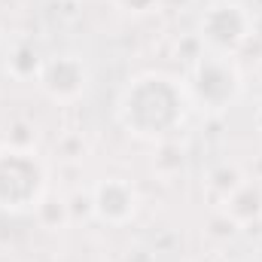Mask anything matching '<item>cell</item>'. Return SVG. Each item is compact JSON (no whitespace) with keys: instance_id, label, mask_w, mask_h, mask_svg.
<instances>
[{"instance_id":"obj_4","label":"cell","mask_w":262,"mask_h":262,"mask_svg":"<svg viewBox=\"0 0 262 262\" xmlns=\"http://www.w3.org/2000/svg\"><path fill=\"white\" fill-rule=\"evenodd\" d=\"M256 37V18L241 0H210L195 18V43L201 52L238 58Z\"/></svg>"},{"instance_id":"obj_10","label":"cell","mask_w":262,"mask_h":262,"mask_svg":"<svg viewBox=\"0 0 262 262\" xmlns=\"http://www.w3.org/2000/svg\"><path fill=\"white\" fill-rule=\"evenodd\" d=\"M113 9L125 12V15H149L156 9H162L165 0H107Z\"/></svg>"},{"instance_id":"obj_2","label":"cell","mask_w":262,"mask_h":262,"mask_svg":"<svg viewBox=\"0 0 262 262\" xmlns=\"http://www.w3.org/2000/svg\"><path fill=\"white\" fill-rule=\"evenodd\" d=\"M49 198V168L37 149L21 143L0 146V213H37Z\"/></svg>"},{"instance_id":"obj_5","label":"cell","mask_w":262,"mask_h":262,"mask_svg":"<svg viewBox=\"0 0 262 262\" xmlns=\"http://www.w3.org/2000/svg\"><path fill=\"white\" fill-rule=\"evenodd\" d=\"M34 82L52 104L70 107V104H76L89 95L92 67L79 52H52V55L43 58Z\"/></svg>"},{"instance_id":"obj_9","label":"cell","mask_w":262,"mask_h":262,"mask_svg":"<svg viewBox=\"0 0 262 262\" xmlns=\"http://www.w3.org/2000/svg\"><path fill=\"white\" fill-rule=\"evenodd\" d=\"M241 180H244V174H241L235 165H216V168L207 174V189H210V195L216 198V204H220Z\"/></svg>"},{"instance_id":"obj_8","label":"cell","mask_w":262,"mask_h":262,"mask_svg":"<svg viewBox=\"0 0 262 262\" xmlns=\"http://www.w3.org/2000/svg\"><path fill=\"white\" fill-rule=\"evenodd\" d=\"M43 64V58L37 55V49L31 43H15L6 55V73L12 79H37V70Z\"/></svg>"},{"instance_id":"obj_7","label":"cell","mask_w":262,"mask_h":262,"mask_svg":"<svg viewBox=\"0 0 262 262\" xmlns=\"http://www.w3.org/2000/svg\"><path fill=\"white\" fill-rule=\"evenodd\" d=\"M220 210L229 220V226H235V229H247V226L262 223V183L244 177L220 201Z\"/></svg>"},{"instance_id":"obj_6","label":"cell","mask_w":262,"mask_h":262,"mask_svg":"<svg viewBox=\"0 0 262 262\" xmlns=\"http://www.w3.org/2000/svg\"><path fill=\"white\" fill-rule=\"evenodd\" d=\"M89 210L101 226L122 229L140 210V192L128 177H104L89 192Z\"/></svg>"},{"instance_id":"obj_1","label":"cell","mask_w":262,"mask_h":262,"mask_svg":"<svg viewBox=\"0 0 262 262\" xmlns=\"http://www.w3.org/2000/svg\"><path fill=\"white\" fill-rule=\"evenodd\" d=\"M189 110L192 101L183 76L168 70H140L119 89L113 116L131 137L165 143L186 125Z\"/></svg>"},{"instance_id":"obj_12","label":"cell","mask_w":262,"mask_h":262,"mask_svg":"<svg viewBox=\"0 0 262 262\" xmlns=\"http://www.w3.org/2000/svg\"><path fill=\"white\" fill-rule=\"evenodd\" d=\"M0 46H3V37H0Z\"/></svg>"},{"instance_id":"obj_11","label":"cell","mask_w":262,"mask_h":262,"mask_svg":"<svg viewBox=\"0 0 262 262\" xmlns=\"http://www.w3.org/2000/svg\"><path fill=\"white\" fill-rule=\"evenodd\" d=\"M250 122H253V128L256 134H262V98L253 104V113H250Z\"/></svg>"},{"instance_id":"obj_3","label":"cell","mask_w":262,"mask_h":262,"mask_svg":"<svg viewBox=\"0 0 262 262\" xmlns=\"http://www.w3.org/2000/svg\"><path fill=\"white\" fill-rule=\"evenodd\" d=\"M183 79H186L192 110L204 113V116H223V113L235 110L247 92L241 67L229 55L198 52Z\"/></svg>"}]
</instances>
